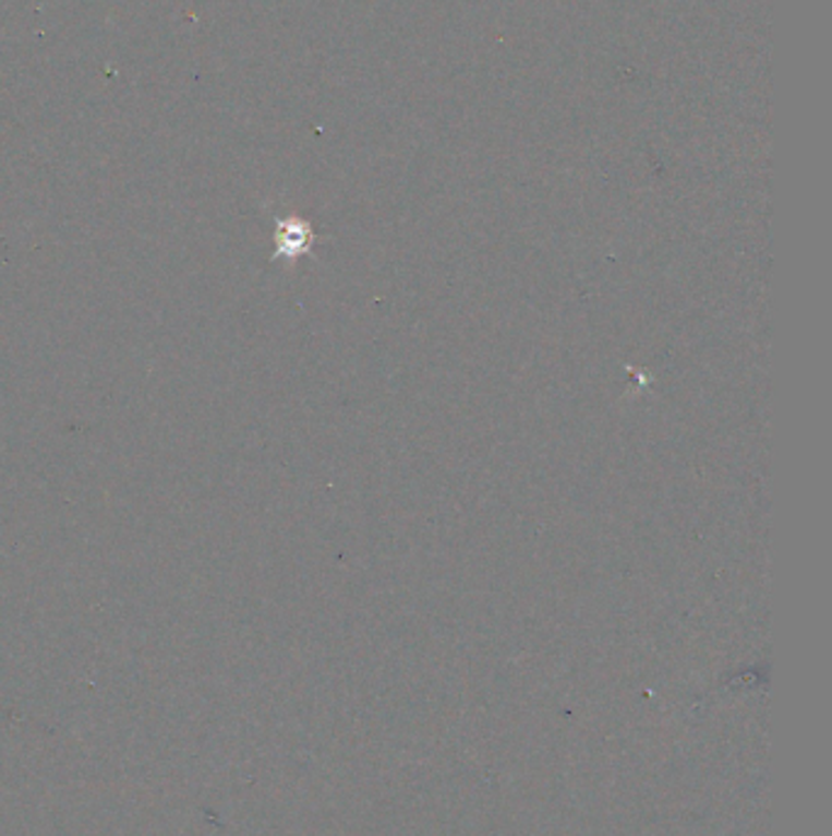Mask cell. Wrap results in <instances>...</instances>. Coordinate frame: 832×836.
<instances>
[{"label":"cell","mask_w":832,"mask_h":836,"mask_svg":"<svg viewBox=\"0 0 832 836\" xmlns=\"http://www.w3.org/2000/svg\"><path fill=\"white\" fill-rule=\"evenodd\" d=\"M276 244L284 258H296V254L311 248V228L303 220H281L279 232H276Z\"/></svg>","instance_id":"6da1fadb"}]
</instances>
